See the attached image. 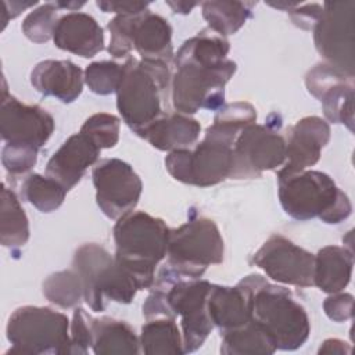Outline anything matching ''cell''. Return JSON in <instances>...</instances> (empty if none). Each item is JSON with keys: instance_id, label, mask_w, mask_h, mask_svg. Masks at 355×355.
I'll return each mask as SVG.
<instances>
[{"instance_id": "obj_1", "label": "cell", "mask_w": 355, "mask_h": 355, "mask_svg": "<svg viewBox=\"0 0 355 355\" xmlns=\"http://www.w3.org/2000/svg\"><path fill=\"white\" fill-rule=\"evenodd\" d=\"M250 290V318L259 324L282 351H294L305 344L311 323L305 308L295 301L293 293L269 283L261 275L243 277Z\"/></svg>"}, {"instance_id": "obj_2", "label": "cell", "mask_w": 355, "mask_h": 355, "mask_svg": "<svg viewBox=\"0 0 355 355\" xmlns=\"http://www.w3.org/2000/svg\"><path fill=\"white\" fill-rule=\"evenodd\" d=\"M277 193L284 212L297 220L319 218L336 225L351 215L348 196L324 172L277 171Z\"/></svg>"}, {"instance_id": "obj_3", "label": "cell", "mask_w": 355, "mask_h": 355, "mask_svg": "<svg viewBox=\"0 0 355 355\" xmlns=\"http://www.w3.org/2000/svg\"><path fill=\"white\" fill-rule=\"evenodd\" d=\"M169 227L144 211H130L114 226L115 259L137 280L140 290L154 284L158 263L166 257Z\"/></svg>"}, {"instance_id": "obj_4", "label": "cell", "mask_w": 355, "mask_h": 355, "mask_svg": "<svg viewBox=\"0 0 355 355\" xmlns=\"http://www.w3.org/2000/svg\"><path fill=\"white\" fill-rule=\"evenodd\" d=\"M171 80L169 64L126 58L116 89V108L136 135L168 112L165 107Z\"/></svg>"}, {"instance_id": "obj_5", "label": "cell", "mask_w": 355, "mask_h": 355, "mask_svg": "<svg viewBox=\"0 0 355 355\" xmlns=\"http://www.w3.org/2000/svg\"><path fill=\"white\" fill-rule=\"evenodd\" d=\"M241 130L220 122L207 128L204 140L194 148L171 151L165 158L169 175L186 184L208 187L230 178L233 144Z\"/></svg>"}, {"instance_id": "obj_6", "label": "cell", "mask_w": 355, "mask_h": 355, "mask_svg": "<svg viewBox=\"0 0 355 355\" xmlns=\"http://www.w3.org/2000/svg\"><path fill=\"white\" fill-rule=\"evenodd\" d=\"M173 62L171 89L178 112L191 115L198 110H219L223 105L225 85L237 69L234 61H212L178 53Z\"/></svg>"}, {"instance_id": "obj_7", "label": "cell", "mask_w": 355, "mask_h": 355, "mask_svg": "<svg viewBox=\"0 0 355 355\" xmlns=\"http://www.w3.org/2000/svg\"><path fill=\"white\" fill-rule=\"evenodd\" d=\"M72 268L80 277L83 300L94 312H103L108 301L129 304L140 290L136 277L96 243L83 244L75 251Z\"/></svg>"}, {"instance_id": "obj_8", "label": "cell", "mask_w": 355, "mask_h": 355, "mask_svg": "<svg viewBox=\"0 0 355 355\" xmlns=\"http://www.w3.org/2000/svg\"><path fill=\"white\" fill-rule=\"evenodd\" d=\"M150 288L162 295L169 318L180 316L184 354L197 351L214 327L207 311L211 283L200 277H182L164 265Z\"/></svg>"}, {"instance_id": "obj_9", "label": "cell", "mask_w": 355, "mask_h": 355, "mask_svg": "<svg viewBox=\"0 0 355 355\" xmlns=\"http://www.w3.org/2000/svg\"><path fill=\"white\" fill-rule=\"evenodd\" d=\"M225 244L216 223L205 216H193L169 230L166 263L173 273L198 279L211 265L223 261Z\"/></svg>"}, {"instance_id": "obj_10", "label": "cell", "mask_w": 355, "mask_h": 355, "mask_svg": "<svg viewBox=\"0 0 355 355\" xmlns=\"http://www.w3.org/2000/svg\"><path fill=\"white\" fill-rule=\"evenodd\" d=\"M69 327L67 315L49 306H19L7 323L6 333L11 348L6 354H69Z\"/></svg>"}, {"instance_id": "obj_11", "label": "cell", "mask_w": 355, "mask_h": 355, "mask_svg": "<svg viewBox=\"0 0 355 355\" xmlns=\"http://www.w3.org/2000/svg\"><path fill=\"white\" fill-rule=\"evenodd\" d=\"M322 6V17L313 28L315 47L326 64L354 75L355 1H326Z\"/></svg>"}, {"instance_id": "obj_12", "label": "cell", "mask_w": 355, "mask_h": 355, "mask_svg": "<svg viewBox=\"0 0 355 355\" xmlns=\"http://www.w3.org/2000/svg\"><path fill=\"white\" fill-rule=\"evenodd\" d=\"M277 125L251 123L241 129L233 144L230 179H254L262 172L283 166L286 140L276 130Z\"/></svg>"}, {"instance_id": "obj_13", "label": "cell", "mask_w": 355, "mask_h": 355, "mask_svg": "<svg viewBox=\"0 0 355 355\" xmlns=\"http://www.w3.org/2000/svg\"><path fill=\"white\" fill-rule=\"evenodd\" d=\"M96 187V201L110 219H118L135 209L143 183L133 168L118 158H105L96 164L92 172Z\"/></svg>"}, {"instance_id": "obj_14", "label": "cell", "mask_w": 355, "mask_h": 355, "mask_svg": "<svg viewBox=\"0 0 355 355\" xmlns=\"http://www.w3.org/2000/svg\"><path fill=\"white\" fill-rule=\"evenodd\" d=\"M250 262L277 283L297 287L313 286L315 255L282 234L270 236Z\"/></svg>"}, {"instance_id": "obj_15", "label": "cell", "mask_w": 355, "mask_h": 355, "mask_svg": "<svg viewBox=\"0 0 355 355\" xmlns=\"http://www.w3.org/2000/svg\"><path fill=\"white\" fill-rule=\"evenodd\" d=\"M308 92L323 107L329 122L343 123L354 130V75H348L326 62L316 64L305 76Z\"/></svg>"}, {"instance_id": "obj_16", "label": "cell", "mask_w": 355, "mask_h": 355, "mask_svg": "<svg viewBox=\"0 0 355 355\" xmlns=\"http://www.w3.org/2000/svg\"><path fill=\"white\" fill-rule=\"evenodd\" d=\"M54 118L42 107L24 104L4 86L0 110V133L6 143L40 150L54 132Z\"/></svg>"}, {"instance_id": "obj_17", "label": "cell", "mask_w": 355, "mask_h": 355, "mask_svg": "<svg viewBox=\"0 0 355 355\" xmlns=\"http://www.w3.org/2000/svg\"><path fill=\"white\" fill-rule=\"evenodd\" d=\"M286 162L279 171L298 172L313 166L330 140V126L320 116H305L287 129Z\"/></svg>"}, {"instance_id": "obj_18", "label": "cell", "mask_w": 355, "mask_h": 355, "mask_svg": "<svg viewBox=\"0 0 355 355\" xmlns=\"http://www.w3.org/2000/svg\"><path fill=\"white\" fill-rule=\"evenodd\" d=\"M100 148L83 133L69 136L51 155L46 175L61 183L68 191L80 182L86 169L98 159Z\"/></svg>"}, {"instance_id": "obj_19", "label": "cell", "mask_w": 355, "mask_h": 355, "mask_svg": "<svg viewBox=\"0 0 355 355\" xmlns=\"http://www.w3.org/2000/svg\"><path fill=\"white\" fill-rule=\"evenodd\" d=\"M85 75L69 60H44L31 71V85L43 96H51L61 103L75 101L83 90Z\"/></svg>"}, {"instance_id": "obj_20", "label": "cell", "mask_w": 355, "mask_h": 355, "mask_svg": "<svg viewBox=\"0 0 355 355\" xmlns=\"http://www.w3.org/2000/svg\"><path fill=\"white\" fill-rule=\"evenodd\" d=\"M53 40L58 49L83 58L94 57L104 49L103 28L92 15L78 11L60 17Z\"/></svg>"}, {"instance_id": "obj_21", "label": "cell", "mask_w": 355, "mask_h": 355, "mask_svg": "<svg viewBox=\"0 0 355 355\" xmlns=\"http://www.w3.org/2000/svg\"><path fill=\"white\" fill-rule=\"evenodd\" d=\"M208 316L220 333L244 326L250 318V290L241 279L234 287L211 284L207 298Z\"/></svg>"}, {"instance_id": "obj_22", "label": "cell", "mask_w": 355, "mask_h": 355, "mask_svg": "<svg viewBox=\"0 0 355 355\" xmlns=\"http://www.w3.org/2000/svg\"><path fill=\"white\" fill-rule=\"evenodd\" d=\"M132 43L141 61L169 64L175 57L169 22L158 14H153L150 10L136 15Z\"/></svg>"}, {"instance_id": "obj_23", "label": "cell", "mask_w": 355, "mask_h": 355, "mask_svg": "<svg viewBox=\"0 0 355 355\" xmlns=\"http://www.w3.org/2000/svg\"><path fill=\"white\" fill-rule=\"evenodd\" d=\"M200 132V123L190 115L166 112L139 132L137 136L147 140L157 150L171 153L190 148L198 140Z\"/></svg>"}, {"instance_id": "obj_24", "label": "cell", "mask_w": 355, "mask_h": 355, "mask_svg": "<svg viewBox=\"0 0 355 355\" xmlns=\"http://www.w3.org/2000/svg\"><path fill=\"white\" fill-rule=\"evenodd\" d=\"M352 266V250L345 245H326L315 255L313 286L327 294L343 291L351 280Z\"/></svg>"}, {"instance_id": "obj_25", "label": "cell", "mask_w": 355, "mask_h": 355, "mask_svg": "<svg viewBox=\"0 0 355 355\" xmlns=\"http://www.w3.org/2000/svg\"><path fill=\"white\" fill-rule=\"evenodd\" d=\"M92 349L96 355H136L140 343L135 330L123 320L92 318Z\"/></svg>"}, {"instance_id": "obj_26", "label": "cell", "mask_w": 355, "mask_h": 355, "mask_svg": "<svg viewBox=\"0 0 355 355\" xmlns=\"http://www.w3.org/2000/svg\"><path fill=\"white\" fill-rule=\"evenodd\" d=\"M141 352L147 355H182L183 340L175 318L157 316L147 319L139 338Z\"/></svg>"}, {"instance_id": "obj_27", "label": "cell", "mask_w": 355, "mask_h": 355, "mask_svg": "<svg viewBox=\"0 0 355 355\" xmlns=\"http://www.w3.org/2000/svg\"><path fill=\"white\" fill-rule=\"evenodd\" d=\"M223 355H270L277 351L273 338L255 322L220 333Z\"/></svg>"}, {"instance_id": "obj_28", "label": "cell", "mask_w": 355, "mask_h": 355, "mask_svg": "<svg viewBox=\"0 0 355 355\" xmlns=\"http://www.w3.org/2000/svg\"><path fill=\"white\" fill-rule=\"evenodd\" d=\"M257 1H226L214 0L201 3L202 17L208 28L220 36L234 35L252 15Z\"/></svg>"}, {"instance_id": "obj_29", "label": "cell", "mask_w": 355, "mask_h": 355, "mask_svg": "<svg viewBox=\"0 0 355 355\" xmlns=\"http://www.w3.org/2000/svg\"><path fill=\"white\" fill-rule=\"evenodd\" d=\"M29 240V220L17 197L6 184L1 186L0 241L4 247H24Z\"/></svg>"}, {"instance_id": "obj_30", "label": "cell", "mask_w": 355, "mask_h": 355, "mask_svg": "<svg viewBox=\"0 0 355 355\" xmlns=\"http://www.w3.org/2000/svg\"><path fill=\"white\" fill-rule=\"evenodd\" d=\"M68 190L50 176L28 175L21 184V197L37 211L49 214L61 207Z\"/></svg>"}, {"instance_id": "obj_31", "label": "cell", "mask_w": 355, "mask_h": 355, "mask_svg": "<svg viewBox=\"0 0 355 355\" xmlns=\"http://www.w3.org/2000/svg\"><path fill=\"white\" fill-rule=\"evenodd\" d=\"M43 295L60 308H75L83 300V286L76 270H60L51 273L43 282Z\"/></svg>"}, {"instance_id": "obj_32", "label": "cell", "mask_w": 355, "mask_h": 355, "mask_svg": "<svg viewBox=\"0 0 355 355\" xmlns=\"http://www.w3.org/2000/svg\"><path fill=\"white\" fill-rule=\"evenodd\" d=\"M60 7L55 1L44 3L31 11L24 22H22V32L24 35L33 43H44L50 40L54 35L55 25L60 19L58 17Z\"/></svg>"}, {"instance_id": "obj_33", "label": "cell", "mask_w": 355, "mask_h": 355, "mask_svg": "<svg viewBox=\"0 0 355 355\" xmlns=\"http://www.w3.org/2000/svg\"><path fill=\"white\" fill-rule=\"evenodd\" d=\"M123 65L114 61H96L85 69V83L87 87L100 96L116 93L122 80Z\"/></svg>"}, {"instance_id": "obj_34", "label": "cell", "mask_w": 355, "mask_h": 355, "mask_svg": "<svg viewBox=\"0 0 355 355\" xmlns=\"http://www.w3.org/2000/svg\"><path fill=\"white\" fill-rule=\"evenodd\" d=\"M121 121L112 114L98 112L89 116L80 128V133L86 135L100 150L114 147L119 140Z\"/></svg>"}, {"instance_id": "obj_35", "label": "cell", "mask_w": 355, "mask_h": 355, "mask_svg": "<svg viewBox=\"0 0 355 355\" xmlns=\"http://www.w3.org/2000/svg\"><path fill=\"white\" fill-rule=\"evenodd\" d=\"M136 15L137 14L116 15L115 18H112L108 22L107 28L111 35L108 53L114 58H125L133 50L132 33H133V25H135Z\"/></svg>"}, {"instance_id": "obj_36", "label": "cell", "mask_w": 355, "mask_h": 355, "mask_svg": "<svg viewBox=\"0 0 355 355\" xmlns=\"http://www.w3.org/2000/svg\"><path fill=\"white\" fill-rule=\"evenodd\" d=\"M39 150L29 146L6 143L1 153V162L7 173L19 176L29 172L37 161Z\"/></svg>"}, {"instance_id": "obj_37", "label": "cell", "mask_w": 355, "mask_h": 355, "mask_svg": "<svg viewBox=\"0 0 355 355\" xmlns=\"http://www.w3.org/2000/svg\"><path fill=\"white\" fill-rule=\"evenodd\" d=\"M92 316L80 306H75L69 337H71V349L69 354H87L89 347H92Z\"/></svg>"}, {"instance_id": "obj_38", "label": "cell", "mask_w": 355, "mask_h": 355, "mask_svg": "<svg viewBox=\"0 0 355 355\" xmlns=\"http://www.w3.org/2000/svg\"><path fill=\"white\" fill-rule=\"evenodd\" d=\"M214 121L243 129L247 125L255 123L257 110L247 101H236L230 104H223L216 110Z\"/></svg>"}, {"instance_id": "obj_39", "label": "cell", "mask_w": 355, "mask_h": 355, "mask_svg": "<svg viewBox=\"0 0 355 355\" xmlns=\"http://www.w3.org/2000/svg\"><path fill=\"white\" fill-rule=\"evenodd\" d=\"M352 306H354V297L349 293H334L327 297L323 302L324 313L333 322H345L352 318Z\"/></svg>"}, {"instance_id": "obj_40", "label": "cell", "mask_w": 355, "mask_h": 355, "mask_svg": "<svg viewBox=\"0 0 355 355\" xmlns=\"http://www.w3.org/2000/svg\"><path fill=\"white\" fill-rule=\"evenodd\" d=\"M287 12L295 26L301 29H313L322 17L323 6L318 3H312V4L294 3V6L287 10Z\"/></svg>"}, {"instance_id": "obj_41", "label": "cell", "mask_w": 355, "mask_h": 355, "mask_svg": "<svg viewBox=\"0 0 355 355\" xmlns=\"http://www.w3.org/2000/svg\"><path fill=\"white\" fill-rule=\"evenodd\" d=\"M97 7L104 12H116L118 15L139 14L148 8L150 3L144 1H96Z\"/></svg>"}, {"instance_id": "obj_42", "label": "cell", "mask_w": 355, "mask_h": 355, "mask_svg": "<svg viewBox=\"0 0 355 355\" xmlns=\"http://www.w3.org/2000/svg\"><path fill=\"white\" fill-rule=\"evenodd\" d=\"M37 1L33 0V1H11V3H7V1H1L0 6L4 8L1 11V22H3V28L6 26V24L18 17L24 10L29 8V7H33L36 6Z\"/></svg>"}, {"instance_id": "obj_43", "label": "cell", "mask_w": 355, "mask_h": 355, "mask_svg": "<svg viewBox=\"0 0 355 355\" xmlns=\"http://www.w3.org/2000/svg\"><path fill=\"white\" fill-rule=\"evenodd\" d=\"M351 348L349 345L338 338H327L323 341V344L320 345L318 354H338V355H345L349 354Z\"/></svg>"}, {"instance_id": "obj_44", "label": "cell", "mask_w": 355, "mask_h": 355, "mask_svg": "<svg viewBox=\"0 0 355 355\" xmlns=\"http://www.w3.org/2000/svg\"><path fill=\"white\" fill-rule=\"evenodd\" d=\"M166 4L176 14H189L196 6H198L196 1H166Z\"/></svg>"}, {"instance_id": "obj_45", "label": "cell", "mask_w": 355, "mask_h": 355, "mask_svg": "<svg viewBox=\"0 0 355 355\" xmlns=\"http://www.w3.org/2000/svg\"><path fill=\"white\" fill-rule=\"evenodd\" d=\"M55 3L60 8H67V10H71V11H75L79 7L85 6V1H55Z\"/></svg>"}]
</instances>
